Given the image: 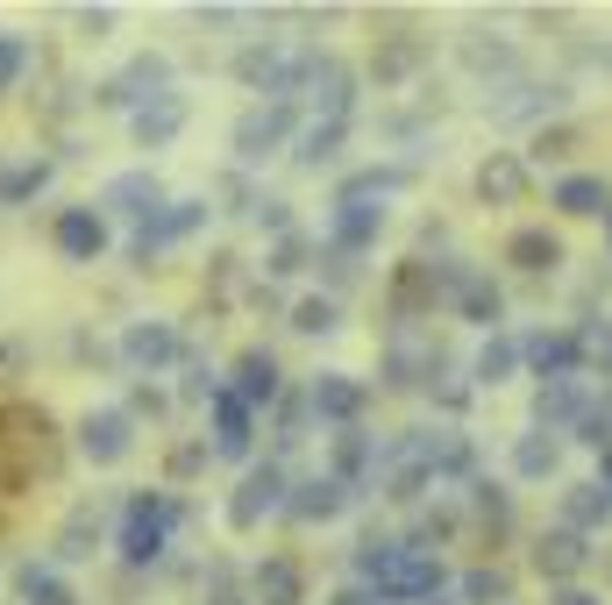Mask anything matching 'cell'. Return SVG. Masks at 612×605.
Returning <instances> with one entry per match:
<instances>
[{
	"mask_svg": "<svg viewBox=\"0 0 612 605\" xmlns=\"http://www.w3.org/2000/svg\"><path fill=\"white\" fill-rule=\"evenodd\" d=\"M484 193L513 199V193H520V164H506V157H499V164H484Z\"/></svg>",
	"mask_w": 612,
	"mask_h": 605,
	"instance_id": "7",
	"label": "cell"
},
{
	"mask_svg": "<svg viewBox=\"0 0 612 605\" xmlns=\"http://www.w3.org/2000/svg\"><path fill=\"white\" fill-rule=\"evenodd\" d=\"M478 371H484V384H506V371H513V342H491L478 357Z\"/></svg>",
	"mask_w": 612,
	"mask_h": 605,
	"instance_id": "8",
	"label": "cell"
},
{
	"mask_svg": "<svg viewBox=\"0 0 612 605\" xmlns=\"http://www.w3.org/2000/svg\"><path fill=\"white\" fill-rule=\"evenodd\" d=\"M605 478H612V457H605Z\"/></svg>",
	"mask_w": 612,
	"mask_h": 605,
	"instance_id": "12",
	"label": "cell"
},
{
	"mask_svg": "<svg viewBox=\"0 0 612 605\" xmlns=\"http://www.w3.org/2000/svg\"><path fill=\"white\" fill-rule=\"evenodd\" d=\"M555 207H570V214H612V193H605V178H563V186H555Z\"/></svg>",
	"mask_w": 612,
	"mask_h": 605,
	"instance_id": "1",
	"label": "cell"
},
{
	"mask_svg": "<svg viewBox=\"0 0 612 605\" xmlns=\"http://www.w3.org/2000/svg\"><path fill=\"white\" fill-rule=\"evenodd\" d=\"M563 605H599V598H591V592H563Z\"/></svg>",
	"mask_w": 612,
	"mask_h": 605,
	"instance_id": "11",
	"label": "cell"
},
{
	"mask_svg": "<svg viewBox=\"0 0 612 605\" xmlns=\"http://www.w3.org/2000/svg\"><path fill=\"white\" fill-rule=\"evenodd\" d=\"M534 413H541V420H570V413H577V384H570V378H555L549 392H541V407H534Z\"/></svg>",
	"mask_w": 612,
	"mask_h": 605,
	"instance_id": "6",
	"label": "cell"
},
{
	"mask_svg": "<svg viewBox=\"0 0 612 605\" xmlns=\"http://www.w3.org/2000/svg\"><path fill=\"white\" fill-rule=\"evenodd\" d=\"M470 598H478V605H499V598H506V577H470Z\"/></svg>",
	"mask_w": 612,
	"mask_h": 605,
	"instance_id": "10",
	"label": "cell"
},
{
	"mask_svg": "<svg viewBox=\"0 0 612 605\" xmlns=\"http://www.w3.org/2000/svg\"><path fill=\"white\" fill-rule=\"evenodd\" d=\"M527 357H534L541 371H570L577 342H570V335H534V342H527Z\"/></svg>",
	"mask_w": 612,
	"mask_h": 605,
	"instance_id": "4",
	"label": "cell"
},
{
	"mask_svg": "<svg viewBox=\"0 0 612 605\" xmlns=\"http://www.w3.org/2000/svg\"><path fill=\"white\" fill-rule=\"evenodd\" d=\"M570 520H577V527L612 520V492H605V484H577V492H570Z\"/></svg>",
	"mask_w": 612,
	"mask_h": 605,
	"instance_id": "3",
	"label": "cell"
},
{
	"mask_svg": "<svg viewBox=\"0 0 612 605\" xmlns=\"http://www.w3.org/2000/svg\"><path fill=\"white\" fill-rule=\"evenodd\" d=\"M513 463H520V478H549L555 470V442H534V434H527V442L513 449Z\"/></svg>",
	"mask_w": 612,
	"mask_h": 605,
	"instance_id": "5",
	"label": "cell"
},
{
	"mask_svg": "<svg viewBox=\"0 0 612 605\" xmlns=\"http://www.w3.org/2000/svg\"><path fill=\"white\" fill-rule=\"evenodd\" d=\"M513 257H527V264L541 271V264H555V243H549V235H520V243H513Z\"/></svg>",
	"mask_w": 612,
	"mask_h": 605,
	"instance_id": "9",
	"label": "cell"
},
{
	"mask_svg": "<svg viewBox=\"0 0 612 605\" xmlns=\"http://www.w3.org/2000/svg\"><path fill=\"white\" fill-rule=\"evenodd\" d=\"M534 563L549 570V577H570V570L584 563V542H577V534H541V556Z\"/></svg>",
	"mask_w": 612,
	"mask_h": 605,
	"instance_id": "2",
	"label": "cell"
}]
</instances>
